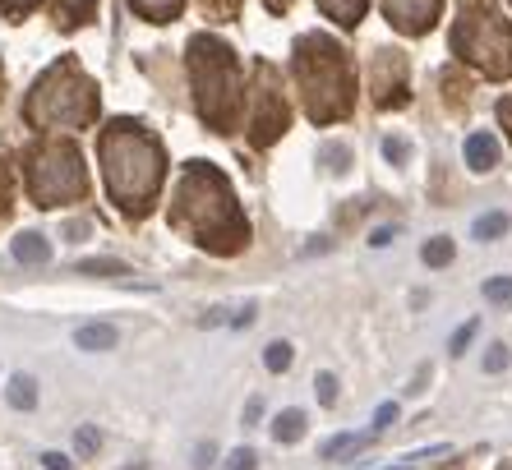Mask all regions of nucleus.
I'll return each instance as SVG.
<instances>
[{"mask_svg":"<svg viewBox=\"0 0 512 470\" xmlns=\"http://www.w3.org/2000/svg\"><path fill=\"white\" fill-rule=\"evenodd\" d=\"M10 406H14V411H33V406H37V388H33V378H28V374H14L10 378Z\"/></svg>","mask_w":512,"mask_h":470,"instance_id":"f3484780","label":"nucleus"},{"mask_svg":"<svg viewBox=\"0 0 512 470\" xmlns=\"http://www.w3.org/2000/svg\"><path fill=\"white\" fill-rule=\"evenodd\" d=\"M420 259H425L429 268H443V263H453V240H443V235H439V240H429V245L420 249Z\"/></svg>","mask_w":512,"mask_h":470,"instance_id":"aec40b11","label":"nucleus"},{"mask_svg":"<svg viewBox=\"0 0 512 470\" xmlns=\"http://www.w3.org/2000/svg\"><path fill=\"white\" fill-rule=\"evenodd\" d=\"M393 235H397V231H393V226H383V231H374V235H370V240H374V245H388V240H393Z\"/></svg>","mask_w":512,"mask_h":470,"instance_id":"c9c22d12","label":"nucleus"},{"mask_svg":"<svg viewBox=\"0 0 512 470\" xmlns=\"http://www.w3.org/2000/svg\"><path fill=\"white\" fill-rule=\"evenodd\" d=\"M254 466H259V461H254L250 447H236V452L227 457V466H222V470H254Z\"/></svg>","mask_w":512,"mask_h":470,"instance_id":"393cba45","label":"nucleus"},{"mask_svg":"<svg viewBox=\"0 0 512 470\" xmlns=\"http://www.w3.org/2000/svg\"><path fill=\"white\" fill-rule=\"evenodd\" d=\"M259 411H263V401H259V397H254V401H250V406H245V424H254V420H259Z\"/></svg>","mask_w":512,"mask_h":470,"instance_id":"f704fd0d","label":"nucleus"},{"mask_svg":"<svg viewBox=\"0 0 512 470\" xmlns=\"http://www.w3.org/2000/svg\"><path fill=\"white\" fill-rule=\"evenodd\" d=\"M374 102L379 106L406 102V60L397 51H379L374 56Z\"/></svg>","mask_w":512,"mask_h":470,"instance_id":"9d476101","label":"nucleus"},{"mask_svg":"<svg viewBox=\"0 0 512 470\" xmlns=\"http://www.w3.org/2000/svg\"><path fill=\"white\" fill-rule=\"evenodd\" d=\"M14 259H19V263H47V259H51L47 235L24 231V235H19V240H14Z\"/></svg>","mask_w":512,"mask_h":470,"instance_id":"ddd939ff","label":"nucleus"},{"mask_svg":"<svg viewBox=\"0 0 512 470\" xmlns=\"http://www.w3.org/2000/svg\"><path fill=\"white\" fill-rule=\"evenodd\" d=\"M319 401L328 406V401H337V378L333 374H319Z\"/></svg>","mask_w":512,"mask_h":470,"instance_id":"cd10ccee","label":"nucleus"},{"mask_svg":"<svg viewBox=\"0 0 512 470\" xmlns=\"http://www.w3.org/2000/svg\"><path fill=\"white\" fill-rule=\"evenodd\" d=\"M476 328H480L476 318H471V323H466V328H457V332H453V346H448V351H453V355H462V351H466V341L476 337Z\"/></svg>","mask_w":512,"mask_h":470,"instance_id":"a878e982","label":"nucleus"},{"mask_svg":"<svg viewBox=\"0 0 512 470\" xmlns=\"http://www.w3.org/2000/svg\"><path fill=\"white\" fill-rule=\"evenodd\" d=\"M485 300L489 305H512V277H494V282H485Z\"/></svg>","mask_w":512,"mask_h":470,"instance_id":"412c9836","label":"nucleus"},{"mask_svg":"<svg viewBox=\"0 0 512 470\" xmlns=\"http://www.w3.org/2000/svg\"><path fill=\"white\" fill-rule=\"evenodd\" d=\"M171 222L199 240V245L217 249V254H236L250 240V226L236 208L227 176L208 162H190L176 180V203H171Z\"/></svg>","mask_w":512,"mask_h":470,"instance_id":"f257e3e1","label":"nucleus"},{"mask_svg":"<svg viewBox=\"0 0 512 470\" xmlns=\"http://www.w3.org/2000/svg\"><path fill=\"white\" fill-rule=\"evenodd\" d=\"M319 5H323V14L342 28H356L360 19H365V0H319Z\"/></svg>","mask_w":512,"mask_h":470,"instance_id":"4468645a","label":"nucleus"},{"mask_svg":"<svg viewBox=\"0 0 512 470\" xmlns=\"http://www.w3.org/2000/svg\"><path fill=\"white\" fill-rule=\"evenodd\" d=\"M74 341H79L84 351H111L120 341V332L111 328V323H84V328L74 332Z\"/></svg>","mask_w":512,"mask_h":470,"instance_id":"f8f14e48","label":"nucleus"},{"mask_svg":"<svg viewBox=\"0 0 512 470\" xmlns=\"http://www.w3.org/2000/svg\"><path fill=\"white\" fill-rule=\"evenodd\" d=\"M273 438H277V443H300V438H305V415H300V411H282V415H277V424H273Z\"/></svg>","mask_w":512,"mask_h":470,"instance_id":"2eb2a0df","label":"nucleus"},{"mask_svg":"<svg viewBox=\"0 0 512 470\" xmlns=\"http://www.w3.org/2000/svg\"><path fill=\"white\" fill-rule=\"evenodd\" d=\"M499 120H503V130H508V139H512V97L499 102Z\"/></svg>","mask_w":512,"mask_h":470,"instance_id":"2f4dec72","label":"nucleus"},{"mask_svg":"<svg viewBox=\"0 0 512 470\" xmlns=\"http://www.w3.org/2000/svg\"><path fill=\"white\" fill-rule=\"evenodd\" d=\"M79 452H84V457H93V452H97V434H93V429H79Z\"/></svg>","mask_w":512,"mask_h":470,"instance_id":"c756f323","label":"nucleus"},{"mask_svg":"<svg viewBox=\"0 0 512 470\" xmlns=\"http://www.w3.org/2000/svg\"><path fill=\"white\" fill-rule=\"evenodd\" d=\"M508 212H485V217H480L476 226H471V235H476V240H499L503 231H508Z\"/></svg>","mask_w":512,"mask_h":470,"instance_id":"a211bd4d","label":"nucleus"},{"mask_svg":"<svg viewBox=\"0 0 512 470\" xmlns=\"http://www.w3.org/2000/svg\"><path fill=\"white\" fill-rule=\"evenodd\" d=\"M383 10H388V24L393 28H402L406 37H420L434 28L443 0H383Z\"/></svg>","mask_w":512,"mask_h":470,"instance_id":"1a4fd4ad","label":"nucleus"},{"mask_svg":"<svg viewBox=\"0 0 512 470\" xmlns=\"http://www.w3.org/2000/svg\"><path fill=\"white\" fill-rule=\"evenodd\" d=\"M268 10H291V0H268Z\"/></svg>","mask_w":512,"mask_h":470,"instance_id":"e433bc0d","label":"nucleus"},{"mask_svg":"<svg viewBox=\"0 0 512 470\" xmlns=\"http://www.w3.org/2000/svg\"><path fill=\"white\" fill-rule=\"evenodd\" d=\"M383 153H388V157H397V162H402V157L411 153V143H406V139H388V143H383Z\"/></svg>","mask_w":512,"mask_h":470,"instance_id":"c85d7f7f","label":"nucleus"},{"mask_svg":"<svg viewBox=\"0 0 512 470\" xmlns=\"http://www.w3.org/2000/svg\"><path fill=\"white\" fill-rule=\"evenodd\" d=\"M466 162H471V171H494V162H499V139H494V134H471V139H466Z\"/></svg>","mask_w":512,"mask_h":470,"instance_id":"9b49d317","label":"nucleus"},{"mask_svg":"<svg viewBox=\"0 0 512 470\" xmlns=\"http://www.w3.org/2000/svg\"><path fill=\"white\" fill-rule=\"evenodd\" d=\"M499 470H512V457H508V461H503V466H499Z\"/></svg>","mask_w":512,"mask_h":470,"instance_id":"4c0bfd02","label":"nucleus"},{"mask_svg":"<svg viewBox=\"0 0 512 470\" xmlns=\"http://www.w3.org/2000/svg\"><path fill=\"white\" fill-rule=\"evenodd\" d=\"M24 116L37 130H56V125L84 130V125L97 120V88L84 79V70L74 60H60L37 79V88L24 102Z\"/></svg>","mask_w":512,"mask_h":470,"instance_id":"39448f33","label":"nucleus"},{"mask_svg":"<svg viewBox=\"0 0 512 470\" xmlns=\"http://www.w3.org/2000/svg\"><path fill=\"white\" fill-rule=\"evenodd\" d=\"M84 189H88V171L74 143H47V148L33 153V162H28V194H33L37 208L84 199Z\"/></svg>","mask_w":512,"mask_h":470,"instance_id":"0eeeda50","label":"nucleus"},{"mask_svg":"<svg viewBox=\"0 0 512 470\" xmlns=\"http://www.w3.org/2000/svg\"><path fill=\"white\" fill-rule=\"evenodd\" d=\"M79 272H93V277L97 272H102V277H120V272H130V268H125L120 259H88V263H79Z\"/></svg>","mask_w":512,"mask_h":470,"instance_id":"4be33fe9","label":"nucleus"},{"mask_svg":"<svg viewBox=\"0 0 512 470\" xmlns=\"http://www.w3.org/2000/svg\"><path fill=\"white\" fill-rule=\"evenodd\" d=\"M97 153H102V176H107L111 199L125 212L143 217L153 208L157 189H162V176H167V157H162V143L148 130L130 125V120H116L102 130L97 139Z\"/></svg>","mask_w":512,"mask_h":470,"instance_id":"f03ea898","label":"nucleus"},{"mask_svg":"<svg viewBox=\"0 0 512 470\" xmlns=\"http://www.w3.org/2000/svg\"><path fill=\"white\" fill-rule=\"evenodd\" d=\"M190 79L199 97V116L213 130H231L245 106V79H240V60L231 56L227 42L217 37H194L190 42Z\"/></svg>","mask_w":512,"mask_h":470,"instance_id":"20e7f679","label":"nucleus"},{"mask_svg":"<svg viewBox=\"0 0 512 470\" xmlns=\"http://www.w3.org/2000/svg\"><path fill=\"white\" fill-rule=\"evenodd\" d=\"M286 130V102H282V88H277V70L268 60L254 65V116H250V139L259 148H268L273 139H282Z\"/></svg>","mask_w":512,"mask_h":470,"instance_id":"6e6552de","label":"nucleus"},{"mask_svg":"<svg viewBox=\"0 0 512 470\" xmlns=\"http://www.w3.org/2000/svg\"><path fill=\"white\" fill-rule=\"evenodd\" d=\"M130 5L143 14V19H153V24H162V19H176L185 0H130Z\"/></svg>","mask_w":512,"mask_h":470,"instance_id":"dca6fc26","label":"nucleus"},{"mask_svg":"<svg viewBox=\"0 0 512 470\" xmlns=\"http://www.w3.org/2000/svg\"><path fill=\"white\" fill-rule=\"evenodd\" d=\"M60 5V14H65V24H88L93 19V10H97V0H56Z\"/></svg>","mask_w":512,"mask_h":470,"instance_id":"6ab92c4d","label":"nucleus"},{"mask_svg":"<svg viewBox=\"0 0 512 470\" xmlns=\"http://www.w3.org/2000/svg\"><path fill=\"white\" fill-rule=\"evenodd\" d=\"M296 79L300 93H305V111H310L319 125L328 120H342L356 102V79H351V65H346L342 47L333 37H300L296 42Z\"/></svg>","mask_w":512,"mask_h":470,"instance_id":"7ed1b4c3","label":"nucleus"},{"mask_svg":"<svg viewBox=\"0 0 512 470\" xmlns=\"http://www.w3.org/2000/svg\"><path fill=\"white\" fill-rule=\"evenodd\" d=\"M453 51L489 79H512V28L499 14L471 10L453 28Z\"/></svg>","mask_w":512,"mask_h":470,"instance_id":"423d86ee","label":"nucleus"},{"mask_svg":"<svg viewBox=\"0 0 512 470\" xmlns=\"http://www.w3.org/2000/svg\"><path fill=\"white\" fill-rule=\"evenodd\" d=\"M485 369H489V374L508 369V351H503V346H489V351H485Z\"/></svg>","mask_w":512,"mask_h":470,"instance_id":"bb28decb","label":"nucleus"},{"mask_svg":"<svg viewBox=\"0 0 512 470\" xmlns=\"http://www.w3.org/2000/svg\"><path fill=\"white\" fill-rule=\"evenodd\" d=\"M37 0H0V10L5 14H24V10H33Z\"/></svg>","mask_w":512,"mask_h":470,"instance_id":"7c9ffc66","label":"nucleus"},{"mask_svg":"<svg viewBox=\"0 0 512 470\" xmlns=\"http://www.w3.org/2000/svg\"><path fill=\"white\" fill-rule=\"evenodd\" d=\"M47 470H70V461L60 457V452H47Z\"/></svg>","mask_w":512,"mask_h":470,"instance_id":"72a5a7b5","label":"nucleus"},{"mask_svg":"<svg viewBox=\"0 0 512 470\" xmlns=\"http://www.w3.org/2000/svg\"><path fill=\"white\" fill-rule=\"evenodd\" d=\"M397 420V406H379V415H374V424H379V429H388V424Z\"/></svg>","mask_w":512,"mask_h":470,"instance_id":"473e14b6","label":"nucleus"},{"mask_svg":"<svg viewBox=\"0 0 512 470\" xmlns=\"http://www.w3.org/2000/svg\"><path fill=\"white\" fill-rule=\"evenodd\" d=\"M263 365L273 369V374H282V369L291 365V346H286V341H273V346H268V355H263Z\"/></svg>","mask_w":512,"mask_h":470,"instance_id":"5701e85b","label":"nucleus"},{"mask_svg":"<svg viewBox=\"0 0 512 470\" xmlns=\"http://www.w3.org/2000/svg\"><path fill=\"white\" fill-rule=\"evenodd\" d=\"M393 470H411V466H393Z\"/></svg>","mask_w":512,"mask_h":470,"instance_id":"58836bf2","label":"nucleus"},{"mask_svg":"<svg viewBox=\"0 0 512 470\" xmlns=\"http://www.w3.org/2000/svg\"><path fill=\"white\" fill-rule=\"evenodd\" d=\"M203 10L213 14V19H236V14H240V0H203Z\"/></svg>","mask_w":512,"mask_h":470,"instance_id":"b1692460","label":"nucleus"}]
</instances>
